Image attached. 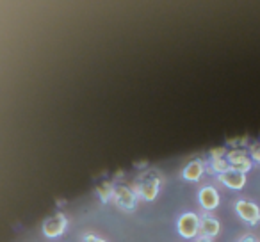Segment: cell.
Segmentation results:
<instances>
[{
    "mask_svg": "<svg viewBox=\"0 0 260 242\" xmlns=\"http://www.w3.org/2000/svg\"><path fill=\"white\" fill-rule=\"evenodd\" d=\"M160 187V177L157 171H146L139 177L138 180V194L145 201H153L159 194Z\"/></svg>",
    "mask_w": 260,
    "mask_h": 242,
    "instance_id": "obj_1",
    "label": "cell"
},
{
    "mask_svg": "<svg viewBox=\"0 0 260 242\" xmlns=\"http://www.w3.org/2000/svg\"><path fill=\"white\" fill-rule=\"evenodd\" d=\"M178 233L184 238H192L200 233V217L194 212H185L178 217L177 223Z\"/></svg>",
    "mask_w": 260,
    "mask_h": 242,
    "instance_id": "obj_2",
    "label": "cell"
},
{
    "mask_svg": "<svg viewBox=\"0 0 260 242\" xmlns=\"http://www.w3.org/2000/svg\"><path fill=\"white\" fill-rule=\"evenodd\" d=\"M112 201L116 203V206L121 210H134L136 206V192L126 185H116L114 194H112Z\"/></svg>",
    "mask_w": 260,
    "mask_h": 242,
    "instance_id": "obj_3",
    "label": "cell"
},
{
    "mask_svg": "<svg viewBox=\"0 0 260 242\" xmlns=\"http://www.w3.org/2000/svg\"><path fill=\"white\" fill-rule=\"evenodd\" d=\"M41 230H43L45 237H48V238L61 237L66 230V217L62 216V214H54V216L47 217V219L43 221Z\"/></svg>",
    "mask_w": 260,
    "mask_h": 242,
    "instance_id": "obj_4",
    "label": "cell"
},
{
    "mask_svg": "<svg viewBox=\"0 0 260 242\" xmlns=\"http://www.w3.org/2000/svg\"><path fill=\"white\" fill-rule=\"evenodd\" d=\"M226 160L232 169L241 171V173H244V175L251 169V159L248 157L246 150H242V148H234V150H230V152H226Z\"/></svg>",
    "mask_w": 260,
    "mask_h": 242,
    "instance_id": "obj_5",
    "label": "cell"
},
{
    "mask_svg": "<svg viewBox=\"0 0 260 242\" xmlns=\"http://www.w3.org/2000/svg\"><path fill=\"white\" fill-rule=\"evenodd\" d=\"M235 212L248 224H256L260 221V209L251 201H244V199L237 201L235 203Z\"/></svg>",
    "mask_w": 260,
    "mask_h": 242,
    "instance_id": "obj_6",
    "label": "cell"
},
{
    "mask_svg": "<svg viewBox=\"0 0 260 242\" xmlns=\"http://www.w3.org/2000/svg\"><path fill=\"white\" fill-rule=\"evenodd\" d=\"M219 182L228 189H234V191H239V189L244 187L246 184V175L241 173V171H235V169H228L224 171L223 175H219Z\"/></svg>",
    "mask_w": 260,
    "mask_h": 242,
    "instance_id": "obj_7",
    "label": "cell"
},
{
    "mask_svg": "<svg viewBox=\"0 0 260 242\" xmlns=\"http://www.w3.org/2000/svg\"><path fill=\"white\" fill-rule=\"evenodd\" d=\"M198 201H200V205H202V209L214 210L219 205V194H217V191L214 187L207 185V187H203L202 191L198 192Z\"/></svg>",
    "mask_w": 260,
    "mask_h": 242,
    "instance_id": "obj_8",
    "label": "cell"
},
{
    "mask_svg": "<svg viewBox=\"0 0 260 242\" xmlns=\"http://www.w3.org/2000/svg\"><path fill=\"white\" fill-rule=\"evenodd\" d=\"M219 233V221L210 216L200 217V237L212 238Z\"/></svg>",
    "mask_w": 260,
    "mask_h": 242,
    "instance_id": "obj_9",
    "label": "cell"
},
{
    "mask_svg": "<svg viewBox=\"0 0 260 242\" xmlns=\"http://www.w3.org/2000/svg\"><path fill=\"white\" fill-rule=\"evenodd\" d=\"M203 169H205V167H203L202 160H191V162L184 167V171H182V178L187 182H198L203 175Z\"/></svg>",
    "mask_w": 260,
    "mask_h": 242,
    "instance_id": "obj_10",
    "label": "cell"
},
{
    "mask_svg": "<svg viewBox=\"0 0 260 242\" xmlns=\"http://www.w3.org/2000/svg\"><path fill=\"white\" fill-rule=\"evenodd\" d=\"M228 169H230V164H228L226 157H210V171L212 173H216L219 177Z\"/></svg>",
    "mask_w": 260,
    "mask_h": 242,
    "instance_id": "obj_11",
    "label": "cell"
},
{
    "mask_svg": "<svg viewBox=\"0 0 260 242\" xmlns=\"http://www.w3.org/2000/svg\"><path fill=\"white\" fill-rule=\"evenodd\" d=\"M96 194L98 198L102 199L104 203H107L109 199H112V194H114V185L111 184V182H102V184L96 185Z\"/></svg>",
    "mask_w": 260,
    "mask_h": 242,
    "instance_id": "obj_12",
    "label": "cell"
},
{
    "mask_svg": "<svg viewBox=\"0 0 260 242\" xmlns=\"http://www.w3.org/2000/svg\"><path fill=\"white\" fill-rule=\"evenodd\" d=\"M251 157L256 160V162H260V145L251 146Z\"/></svg>",
    "mask_w": 260,
    "mask_h": 242,
    "instance_id": "obj_13",
    "label": "cell"
},
{
    "mask_svg": "<svg viewBox=\"0 0 260 242\" xmlns=\"http://www.w3.org/2000/svg\"><path fill=\"white\" fill-rule=\"evenodd\" d=\"M84 242H107V240H104L102 237H96V235H86Z\"/></svg>",
    "mask_w": 260,
    "mask_h": 242,
    "instance_id": "obj_14",
    "label": "cell"
},
{
    "mask_svg": "<svg viewBox=\"0 0 260 242\" xmlns=\"http://www.w3.org/2000/svg\"><path fill=\"white\" fill-rule=\"evenodd\" d=\"M224 152H226L224 148H214L210 152V157H224Z\"/></svg>",
    "mask_w": 260,
    "mask_h": 242,
    "instance_id": "obj_15",
    "label": "cell"
},
{
    "mask_svg": "<svg viewBox=\"0 0 260 242\" xmlns=\"http://www.w3.org/2000/svg\"><path fill=\"white\" fill-rule=\"evenodd\" d=\"M239 242H256V240H255V237H253V235H244V237H242Z\"/></svg>",
    "mask_w": 260,
    "mask_h": 242,
    "instance_id": "obj_16",
    "label": "cell"
},
{
    "mask_svg": "<svg viewBox=\"0 0 260 242\" xmlns=\"http://www.w3.org/2000/svg\"><path fill=\"white\" fill-rule=\"evenodd\" d=\"M196 242H212V238H207V237H198Z\"/></svg>",
    "mask_w": 260,
    "mask_h": 242,
    "instance_id": "obj_17",
    "label": "cell"
}]
</instances>
